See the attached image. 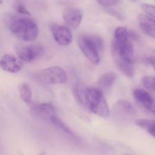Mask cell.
<instances>
[{
  "instance_id": "obj_1",
  "label": "cell",
  "mask_w": 155,
  "mask_h": 155,
  "mask_svg": "<svg viewBox=\"0 0 155 155\" xmlns=\"http://www.w3.org/2000/svg\"><path fill=\"white\" fill-rule=\"evenodd\" d=\"M111 53L117 68L129 78L134 76V48L127 28L117 27L111 43Z\"/></svg>"
},
{
  "instance_id": "obj_2",
  "label": "cell",
  "mask_w": 155,
  "mask_h": 155,
  "mask_svg": "<svg viewBox=\"0 0 155 155\" xmlns=\"http://www.w3.org/2000/svg\"><path fill=\"white\" fill-rule=\"evenodd\" d=\"M4 21L14 36L24 42H32L37 39L39 28L36 23L27 15L6 13Z\"/></svg>"
},
{
  "instance_id": "obj_3",
  "label": "cell",
  "mask_w": 155,
  "mask_h": 155,
  "mask_svg": "<svg viewBox=\"0 0 155 155\" xmlns=\"http://www.w3.org/2000/svg\"><path fill=\"white\" fill-rule=\"evenodd\" d=\"M78 45L89 61L96 65L101 62L99 52L103 51L104 44L100 36L97 35H82L78 39Z\"/></svg>"
},
{
  "instance_id": "obj_4",
  "label": "cell",
  "mask_w": 155,
  "mask_h": 155,
  "mask_svg": "<svg viewBox=\"0 0 155 155\" xmlns=\"http://www.w3.org/2000/svg\"><path fill=\"white\" fill-rule=\"evenodd\" d=\"M85 108L101 117H108L110 115L108 104L103 92L99 88L87 87L85 98Z\"/></svg>"
},
{
  "instance_id": "obj_5",
  "label": "cell",
  "mask_w": 155,
  "mask_h": 155,
  "mask_svg": "<svg viewBox=\"0 0 155 155\" xmlns=\"http://www.w3.org/2000/svg\"><path fill=\"white\" fill-rule=\"evenodd\" d=\"M33 78L42 85H60L66 83L68 76L63 68L55 66L37 71L33 74Z\"/></svg>"
},
{
  "instance_id": "obj_6",
  "label": "cell",
  "mask_w": 155,
  "mask_h": 155,
  "mask_svg": "<svg viewBox=\"0 0 155 155\" xmlns=\"http://www.w3.org/2000/svg\"><path fill=\"white\" fill-rule=\"evenodd\" d=\"M51 33L55 42L59 45L67 46L69 45L73 41V35L71 29L66 25H59L53 24L51 26Z\"/></svg>"
},
{
  "instance_id": "obj_7",
  "label": "cell",
  "mask_w": 155,
  "mask_h": 155,
  "mask_svg": "<svg viewBox=\"0 0 155 155\" xmlns=\"http://www.w3.org/2000/svg\"><path fill=\"white\" fill-rule=\"evenodd\" d=\"M44 53L42 45H31L20 47L17 50L18 56L24 62H31L41 57Z\"/></svg>"
},
{
  "instance_id": "obj_8",
  "label": "cell",
  "mask_w": 155,
  "mask_h": 155,
  "mask_svg": "<svg viewBox=\"0 0 155 155\" xmlns=\"http://www.w3.org/2000/svg\"><path fill=\"white\" fill-rule=\"evenodd\" d=\"M0 68L11 74L20 72L24 68V61L19 57L12 54H4L0 58Z\"/></svg>"
},
{
  "instance_id": "obj_9",
  "label": "cell",
  "mask_w": 155,
  "mask_h": 155,
  "mask_svg": "<svg viewBox=\"0 0 155 155\" xmlns=\"http://www.w3.org/2000/svg\"><path fill=\"white\" fill-rule=\"evenodd\" d=\"M82 13L78 8L74 7L67 8L63 12L64 23L71 30H76L82 21Z\"/></svg>"
},
{
  "instance_id": "obj_10",
  "label": "cell",
  "mask_w": 155,
  "mask_h": 155,
  "mask_svg": "<svg viewBox=\"0 0 155 155\" xmlns=\"http://www.w3.org/2000/svg\"><path fill=\"white\" fill-rule=\"evenodd\" d=\"M138 22L142 31L147 36L155 39V20L146 14L138 15Z\"/></svg>"
},
{
  "instance_id": "obj_11",
  "label": "cell",
  "mask_w": 155,
  "mask_h": 155,
  "mask_svg": "<svg viewBox=\"0 0 155 155\" xmlns=\"http://www.w3.org/2000/svg\"><path fill=\"white\" fill-rule=\"evenodd\" d=\"M30 110L37 116L49 122L50 120L56 115L54 107L48 103L36 104L30 106Z\"/></svg>"
},
{
  "instance_id": "obj_12",
  "label": "cell",
  "mask_w": 155,
  "mask_h": 155,
  "mask_svg": "<svg viewBox=\"0 0 155 155\" xmlns=\"http://www.w3.org/2000/svg\"><path fill=\"white\" fill-rule=\"evenodd\" d=\"M133 96L145 109L152 112L155 107V100L147 91L136 89L133 91Z\"/></svg>"
},
{
  "instance_id": "obj_13",
  "label": "cell",
  "mask_w": 155,
  "mask_h": 155,
  "mask_svg": "<svg viewBox=\"0 0 155 155\" xmlns=\"http://www.w3.org/2000/svg\"><path fill=\"white\" fill-rule=\"evenodd\" d=\"M117 75L114 72H106L101 76L98 81V86L102 92H107L114 84Z\"/></svg>"
},
{
  "instance_id": "obj_14",
  "label": "cell",
  "mask_w": 155,
  "mask_h": 155,
  "mask_svg": "<svg viewBox=\"0 0 155 155\" xmlns=\"http://www.w3.org/2000/svg\"><path fill=\"white\" fill-rule=\"evenodd\" d=\"M115 107H116V109L117 110L118 112H122L124 114L134 115L136 113V110L135 107L128 100H119L115 104Z\"/></svg>"
},
{
  "instance_id": "obj_15",
  "label": "cell",
  "mask_w": 155,
  "mask_h": 155,
  "mask_svg": "<svg viewBox=\"0 0 155 155\" xmlns=\"http://www.w3.org/2000/svg\"><path fill=\"white\" fill-rule=\"evenodd\" d=\"M87 87L82 83H77L73 89L74 98L80 105L85 107V98H86V92Z\"/></svg>"
},
{
  "instance_id": "obj_16",
  "label": "cell",
  "mask_w": 155,
  "mask_h": 155,
  "mask_svg": "<svg viewBox=\"0 0 155 155\" xmlns=\"http://www.w3.org/2000/svg\"><path fill=\"white\" fill-rule=\"evenodd\" d=\"M136 124L138 127L145 130L155 138V120H138L136 121Z\"/></svg>"
},
{
  "instance_id": "obj_17",
  "label": "cell",
  "mask_w": 155,
  "mask_h": 155,
  "mask_svg": "<svg viewBox=\"0 0 155 155\" xmlns=\"http://www.w3.org/2000/svg\"><path fill=\"white\" fill-rule=\"evenodd\" d=\"M18 90L22 101L27 104H30L32 101V91L30 86L27 83H21L18 86Z\"/></svg>"
},
{
  "instance_id": "obj_18",
  "label": "cell",
  "mask_w": 155,
  "mask_h": 155,
  "mask_svg": "<svg viewBox=\"0 0 155 155\" xmlns=\"http://www.w3.org/2000/svg\"><path fill=\"white\" fill-rule=\"evenodd\" d=\"M49 123H51L54 127H55L56 128L60 130L61 131H63L64 133H66V134L70 135V136H73V137H74V136L75 137L76 136L75 134H74V133H73V132L71 131V130H70V129L68 128V127H67V126L65 125L58 117L57 115L53 117L49 120Z\"/></svg>"
},
{
  "instance_id": "obj_19",
  "label": "cell",
  "mask_w": 155,
  "mask_h": 155,
  "mask_svg": "<svg viewBox=\"0 0 155 155\" xmlns=\"http://www.w3.org/2000/svg\"><path fill=\"white\" fill-rule=\"evenodd\" d=\"M142 83L145 89L155 92V77L146 76L142 79Z\"/></svg>"
},
{
  "instance_id": "obj_20",
  "label": "cell",
  "mask_w": 155,
  "mask_h": 155,
  "mask_svg": "<svg viewBox=\"0 0 155 155\" xmlns=\"http://www.w3.org/2000/svg\"><path fill=\"white\" fill-rule=\"evenodd\" d=\"M14 8H15V10L16 11L18 14H20V15H27V16L31 15V13L30 12V11H29L28 9L26 8V6L21 2L15 3V5H14Z\"/></svg>"
},
{
  "instance_id": "obj_21",
  "label": "cell",
  "mask_w": 155,
  "mask_h": 155,
  "mask_svg": "<svg viewBox=\"0 0 155 155\" xmlns=\"http://www.w3.org/2000/svg\"><path fill=\"white\" fill-rule=\"evenodd\" d=\"M142 9L146 15L155 19V5L145 3L142 5Z\"/></svg>"
},
{
  "instance_id": "obj_22",
  "label": "cell",
  "mask_w": 155,
  "mask_h": 155,
  "mask_svg": "<svg viewBox=\"0 0 155 155\" xmlns=\"http://www.w3.org/2000/svg\"><path fill=\"white\" fill-rule=\"evenodd\" d=\"M121 0H96L97 2L103 7H111L117 5Z\"/></svg>"
},
{
  "instance_id": "obj_23",
  "label": "cell",
  "mask_w": 155,
  "mask_h": 155,
  "mask_svg": "<svg viewBox=\"0 0 155 155\" xmlns=\"http://www.w3.org/2000/svg\"><path fill=\"white\" fill-rule=\"evenodd\" d=\"M145 63L151 65L155 71V56H147L143 58Z\"/></svg>"
},
{
  "instance_id": "obj_24",
  "label": "cell",
  "mask_w": 155,
  "mask_h": 155,
  "mask_svg": "<svg viewBox=\"0 0 155 155\" xmlns=\"http://www.w3.org/2000/svg\"><path fill=\"white\" fill-rule=\"evenodd\" d=\"M152 113H153V114H155V107H154V110H152Z\"/></svg>"
},
{
  "instance_id": "obj_25",
  "label": "cell",
  "mask_w": 155,
  "mask_h": 155,
  "mask_svg": "<svg viewBox=\"0 0 155 155\" xmlns=\"http://www.w3.org/2000/svg\"><path fill=\"white\" fill-rule=\"evenodd\" d=\"M2 3V0H0V5H1Z\"/></svg>"
}]
</instances>
